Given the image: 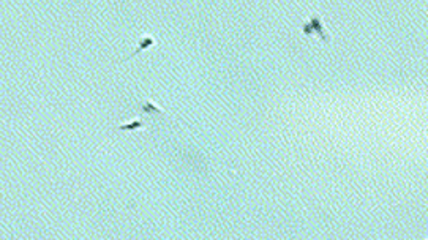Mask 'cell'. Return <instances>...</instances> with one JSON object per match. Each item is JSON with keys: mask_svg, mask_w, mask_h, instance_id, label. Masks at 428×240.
Segmentation results:
<instances>
[{"mask_svg": "<svg viewBox=\"0 0 428 240\" xmlns=\"http://www.w3.org/2000/svg\"><path fill=\"white\" fill-rule=\"evenodd\" d=\"M139 111L145 116H166L168 114L166 109L160 108L157 103L153 100H150V98H144L139 103Z\"/></svg>", "mask_w": 428, "mask_h": 240, "instance_id": "obj_2", "label": "cell"}, {"mask_svg": "<svg viewBox=\"0 0 428 240\" xmlns=\"http://www.w3.org/2000/svg\"><path fill=\"white\" fill-rule=\"evenodd\" d=\"M153 46H157V40L153 38L152 35H142V37L139 38V43H138V46H136V49L133 51L130 56H126L125 59H122L121 62H126V60L133 59L134 56H138V54L144 53V51H147V49L153 48Z\"/></svg>", "mask_w": 428, "mask_h": 240, "instance_id": "obj_3", "label": "cell"}, {"mask_svg": "<svg viewBox=\"0 0 428 240\" xmlns=\"http://www.w3.org/2000/svg\"><path fill=\"white\" fill-rule=\"evenodd\" d=\"M308 24H310V29H311L313 35H318L324 43H330V35L326 30V25H324V21H322L321 14H311L310 19H308Z\"/></svg>", "mask_w": 428, "mask_h": 240, "instance_id": "obj_1", "label": "cell"}, {"mask_svg": "<svg viewBox=\"0 0 428 240\" xmlns=\"http://www.w3.org/2000/svg\"><path fill=\"white\" fill-rule=\"evenodd\" d=\"M304 35L306 37V38H310V37H313V33H311V29H310V24H308V21H305L304 22Z\"/></svg>", "mask_w": 428, "mask_h": 240, "instance_id": "obj_5", "label": "cell"}, {"mask_svg": "<svg viewBox=\"0 0 428 240\" xmlns=\"http://www.w3.org/2000/svg\"><path fill=\"white\" fill-rule=\"evenodd\" d=\"M145 128H147V125H145L144 120L136 119V120H131V122L119 125L116 130L117 131H139V130H145Z\"/></svg>", "mask_w": 428, "mask_h": 240, "instance_id": "obj_4", "label": "cell"}]
</instances>
